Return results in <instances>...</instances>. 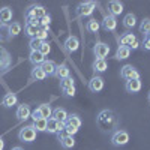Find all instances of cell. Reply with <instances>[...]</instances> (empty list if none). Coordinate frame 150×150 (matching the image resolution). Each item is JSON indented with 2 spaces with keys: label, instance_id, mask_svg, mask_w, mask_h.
<instances>
[{
  "label": "cell",
  "instance_id": "6da1fadb",
  "mask_svg": "<svg viewBox=\"0 0 150 150\" xmlns=\"http://www.w3.org/2000/svg\"><path fill=\"white\" fill-rule=\"evenodd\" d=\"M98 125H99V128H101L102 131L111 132V131H114L116 126H117V117H116V114L112 111L104 110V111H101L98 114Z\"/></svg>",
  "mask_w": 150,
  "mask_h": 150
},
{
  "label": "cell",
  "instance_id": "74e56055",
  "mask_svg": "<svg viewBox=\"0 0 150 150\" xmlns=\"http://www.w3.org/2000/svg\"><path fill=\"white\" fill-rule=\"evenodd\" d=\"M41 41H38L36 38H33V39H30V44H29V47H30V51H36V50H39V47H41Z\"/></svg>",
  "mask_w": 150,
  "mask_h": 150
},
{
  "label": "cell",
  "instance_id": "ee69618b",
  "mask_svg": "<svg viewBox=\"0 0 150 150\" xmlns=\"http://www.w3.org/2000/svg\"><path fill=\"white\" fill-rule=\"evenodd\" d=\"M12 150H24V149H21V147H12Z\"/></svg>",
  "mask_w": 150,
  "mask_h": 150
},
{
  "label": "cell",
  "instance_id": "2e32d148",
  "mask_svg": "<svg viewBox=\"0 0 150 150\" xmlns=\"http://www.w3.org/2000/svg\"><path fill=\"white\" fill-rule=\"evenodd\" d=\"M143 87V83L141 80H131V81H126V84H125V89H126L128 93H138L141 90Z\"/></svg>",
  "mask_w": 150,
  "mask_h": 150
},
{
  "label": "cell",
  "instance_id": "d4e9b609",
  "mask_svg": "<svg viewBox=\"0 0 150 150\" xmlns=\"http://www.w3.org/2000/svg\"><path fill=\"white\" fill-rule=\"evenodd\" d=\"M108 69V63H107V60L104 59H96L93 62V71L95 72H99V74H102Z\"/></svg>",
  "mask_w": 150,
  "mask_h": 150
},
{
  "label": "cell",
  "instance_id": "ffe728a7",
  "mask_svg": "<svg viewBox=\"0 0 150 150\" xmlns=\"http://www.w3.org/2000/svg\"><path fill=\"white\" fill-rule=\"evenodd\" d=\"M29 60L33 66H41L44 62H45V57L39 53V50H36V51H30L29 54Z\"/></svg>",
  "mask_w": 150,
  "mask_h": 150
},
{
  "label": "cell",
  "instance_id": "7c38bea8",
  "mask_svg": "<svg viewBox=\"0 0 150 150\" xmlns=\"http://www.w3.org/2000/svg\"><path fill=\"white\" fill-rule=\"evenodd\" d=\"M26 14H29V15L35 17L36 20H41L42 17H45V15H47V11H45V8H44V6H41V5H32V6L26 11Z\"/></svg>",
  "mask_w": 150,
  "mask_h": 150
},
{
  "label": "cell",
  "instance_id": "5bb4252c",
  "mask_svg": "<svg viewBox=\"0 0 150 150\" xmlns=\"http://www.w3.org/2000/svg\"><path fill=\"white\" fill-rule=\"evenodd\" d=\"M80 47V41L77 36H68V39L65 41V50L68 53H75Z\"/></svg>",
  "mask_w": 150,
  "mask_h": 150
},
{
  "label": "cell",
  "instance_id": "d6986e66",
  "mask_svg": "<svg viewBox=\"0 0 150 150\" xmlns=\"http://www.w3.org/2000/svg\"><path fill=\"white\" fill-rule=\"evenodd\" d=\"M54 77H57L59 80H65V78H69L71 77V71L68 68L66 63H60L57 65V69H56V75Z\"/></svg>",
  "mask_w": 150,
  "mask_h": 150
},
{
  "label": "cell",
  "instance_id": "836d02e7",
  "mask_svg": "<svg viewBox=\"0 0 150 150\" xmlns=\"http://www.w3.org/2000/svg\"><path fill=\"white\" fill-rule=\"evenodd\" d=\"M39 53L45 57V56H48L50 53H51V45H50V42L48 41H44L42 44H41V47H39Z\"/></svg>",
  "mask_w": 150,
  "mask_h": 150
},
{
  "label": "cell",
  "instance_id": "cb8c5ba5",
  "mask_svg": "<svg viewBox=\"0 0 150 150\" xmlns=\"http://www.w3.org/2000/svg\"><path fill=\"white\" fill-rule=\"evenodd\" d=\"M54 120H57V122H62V123H65V120L68 119V111L65 110V108H54L53 110V116H51Z\"/></svg>",
  "mask_w": 150,
  "mask_h": 150
},
{
  "label": "cell",
  "instance_id": "b9f144b4",
  "mask_svg": "<svg viewBox=\"0 0 150 150\" xmlns=\"http://www.w3.org/2000/svg\"><path fill=\"white\" fill-rule=\"evenodd\" d=\"M138 47H140V42H138V41H135V42H134V44H132V45H131L129 48H132V50H137Z\"/></svg>",
  "mask_w": 150,
  "mask_h": 150
},
{
  "label": "cell",
  "instance_id": "277c9868",
  "mask_svg": "<svg viewBox=\"0 0 150 150\" xmlns=\"http://www.w3.org/2000/svg\"><path fill=\"white\" fill-rule=\"evenodd\" d=\"M36 129L33 128V125H29V126H24L23 129H20L18 132V138L23 143H32L36 140Z\"/></svg>",
  "mask_w": 150,
  "mask_h": 150
},
{
  "label": "cell",
  "instance_id": "60d3db41",
  "mask_svg": "<svg viewBox=\"0 0 150 150\" xmlns=\"http://www.w3.org/2000/svg\"><path fill=\"white\" fill-rule=\"evenodd\" d=\"M141 47L146 50V51H150V41H149V39H144L143 44H141Z\"/></svg>",
  "mask_w": 150,
  "mask_h": 150
},
{
  "label": "cell",
  "instance_id": "7bdbcfd3",
  "mask_svg": "<svg viewBox=\"0 0 150 150\" xmlns=\"http://www.w3.org/2000/svg\"><path fill=\"white\" fill-rule=\"evenodd\" d=\"M5 149V141H3V138L0 137V150H3Z\"/></svg>",
  "mask_w": 150,
  "mask_h": 150
},
{
  "label": "cell",
  "instance_id": "4316f807",
  "mask_svg": "<svg viewBox=\"0 0 150 150\" xmlns=\"http://www.w3.org/2000/svg\"><path fill=\"white\" fill-rule=\"evenodd\" d=\"M135 41H137V38L134 33H125L120 36V45H123V47H131Z\"/></svg>",
  "mask_w": 150,
  "mask_h": 150
},
{
  "label": "cell",
  "instance_id": "e575fe53",
  "mask_svg": "<svg viewBox=\"0 0 150 150\" xmlns=\"http://www.w3.org/2000/svg\"><path fill=\"white\" fill-rule=\"evenodd\" d=\"M140 32L144 33V35L150 33V18H144V20L141 21V24H140Z\"/></svg>",
  "mask_w": 150,
  "mask_h": 150
},
{
  "label": "cell",
  "instance_id": "5b68a950",
  "mask_svg": "<svg viewBox=\"0 0 150 150\" xmlns=\"http://www.w3.org/2000/svg\"><path fill=\"white\" fill-rule=\"evenodd\" d=\"M120 77L126 81H131V80H138L140 78V72L137 71L132 65H125L122 69H120Z\"/></svg>",
  "mask_w": 150,
  "mask_h": 150
},
{
  "label": "cell",
  "instance_id": "ba28073f",
  "mask_svg": "<svg viewBox=\"0 0 150 150\" xmlns=\"http://www.w3.org/2000/svg\"><path fill=\"white\" fill-rule=\"evenodd\" d=\"M63 131H65V123L57 122L53 117L48 119V122H47V132H50V134H60Z\"/></svg>",
  "mask_w": 150,
  "mask_h": 150
},
{
  "label": "cell",
  "instance_id": "484cf974",
  "mask_svg": "<svg viewBox=\"0 0 150 150\" xmlns=\"http://www.w3.org/2000/svg\"><path fill=\"white\" fill-rule=\"evenodd\" d=\"M131 56V48L129 47H123V45H119L117 51H116V59L117 60H125Z\"/></svg>",
  "mask_w": 150,
  "mask_h": 150
},
{
  "label": "cell",
  "instance_id": "8d00e7d4",
  "mask_svg": "<svg viewBox=\"0 0 150 150\" xmlns=\"http://www.w3.org/2000/svg\"><path fill=\"white\" fill-rule=\"evenodd\" d=\"M50 24H51V17H50L48 14L39 20V27H42V29H47L48 30L50 29Z\"/></svg>",
  "mask_w": 150,
  "mask_h": 150
},
{
  "label": "cell",
  "instance_id": "1f68e13d",
  "mask_svg": "<svg viewBox=\"0 0 150 150\" xmlns=\"http://www.w3.org/2000/svg\"><path fill=\"white\" fill-rule=\"evenodd\" d=\"M24 30H26V35L30 36L32 39L36 36L38 30H39V26H33V24H26V27H24Z\"/></svg>",
  "mask_w": 150,
  "mask_h": 150
},
{
  "label": "cell",
  "instance_id": "d590c367",
  "mask_svg": "<svg viewBox=\"0 0 150 150\" xmlns=\"http://www.w3.org/2000/svg\"><path fill=\"white\" fill-rule=\"evenodd\" d=\"M36 39L38 41H41V42H44V41H47V38H48V30L47 29H42V27H39V30H38V33H36Z\"/></svg>",
  "mask_w": 150,
  "mask_h": 150
},
{
  "label": "cell",
  "instance_id": "f35d334b",
  "mask_svg": "<svg viewBox=\"0 0 150 150\" xmlns=\"http://www.w3.org/2000/svg\"><path fill=\"white\" fill-rule=\"evenodd\" d=\"M77 132H78V129H75V128H69V126H65V134H66V135L74 137Z\"/></svg>",
  "mask_w": 150,
  "mask_h": 150
},
{
  "label": "cell",
  "instance_id": "30bf717a",
  "mask_svg": "<svg viewBox=\"0 0 150 150\" xmlns=\"http://www.w3.org/2000/svg\"><path fill=\"white\" fill-rule=\"evenodd\" d=\"M32 116V110L27 104H21L18 105L17 111H15V117L20 120V122H24V120H27L29 117Z\"/></svg>",
  "mask_w": 150,
  "mask_h": 150
},
{
  "label": "cell",
  "instance_id": "603a6c76",
  "mask_svg": "<svg viewBox=\"0 0 150 150\" xmlns=\"http://www.w3.org/2000/svg\"><path fill=\"white\" fill-rule=\"evenodd\" d=\"M30 77H32L33 81H44L47 78V75H45V72L42 71L41 66H33V69L30 72Z\"/></svg>",
  "mask_w": 150,
  "mask_h": 150
},
{
  "label": "cell",
  "instance_id": "4fadbf2b",
  "mask_svg": "<svg viewBox=\"0 0 150 150\" xmlns=\"http://www.w3.org/2000/svg\"><path fill=\"white\" fill-rule=\"evenodd\" d=\"M12 17H14V12H12V9L9 6L0 8V24H2V26H5V24H8V23L11 24Z\"/></svg>",
  "mask_w": 150,
  "mask_h": 150
},
{
  "label": "cell",
  "instance_id": "83f0119b",
  "mask_svg": "<svg viewBox=\"0 0 150 150\" xmlns=\"http://www.w3.org/2000/svg\"><path fill=\"white\" fill-rule=\"evenodd\" d=\"M21 29H23V26L20 23H17V21H12L9 26H8V32H9V36L11 38H15V36H18L20 33H21Z\"/></svg>",
  "mask_w": 150,
  "mask_h": 150
},
{
  "label": "cell",
  "instance_id": "9a60e30c",
  "mask_svg": "<svg viewBox=\"0 0 150 150\" xmlns=\"http://www.w3.org/2000/svg\"><path fill=\"white\" fill-rule=\"evenodd\" d=\"M108 12H110V15H112V17L120 15L123 12V3L119 2V0H112V2L108 3Z\"/></svg>",
  "mask_w": 150,
  "mask_h": 150
},
{
  "label": "cell",
  "instance_id": "ab89813d",
  "mask_svg": "<svg viewBox=\"0 0 150 150\" xmlns=\"http://www.w3.org/2000/svg\"><path fill=\"white\" fill-rule=\"evenodd\" d=\"M75 92H77V90H75V86H74V87H71V89L65 90V92H63V95H65V96H68V98H72V96H75Z\"/></svg>",
  "mask_w": 150,
  "mask_h": 150
},
{
  "label": "cell",
  "instance_id": "7a4b0ae2",
  "mask_svg": "<svg viewBox=\"0 0 150 150\" xmlns=\"http://www.w3.org/2000/svg\"><path fill=\"white\" fill-rule=\"evenodd\" d=\"M51 116H53V108H51V105H50V104H41L35 111H32V116H30V117H32L33 122H35V120H39V119L48 120V119H51Z\"/></svg>",
  "mask_w": 150,
  "mask_h": 150
},
{
  "label": "cell",
  "instance_id": "3957f363",
  "mask_svg": "<svg viewBox=\"0 0 150 150\" xmlns=\"http://www.w3.org/2000/svg\"><path fill=\"white\" fill-rule=\"evenodd\" d=\"M111 143H112V146H116V147L126 146L129 143V134L126 131H123V129H117L111 135Z\"/></svg>",
  "mask_w": 150,
  "mask_h": 150
},
{
  "label": "cell",
  "instance_id": "d6a6232c",
  "mask_svg": "<svg viewBox=\"0 0 150 150\" xmlns=\"http://www.w3.org/2000/svg\"><path fill=\"white\" fill-rule=\"evenodd\" d=\"M75 84H74V78H65V80H60V89H62V92H65V90H68V89H71V87H74Z\"/></svg>",
  "mask_w": 150,
  "mask_h": 150
},
{
  "label": "cell",
  "instance_id": "44dd1931",
  "mask_svg": "<svg viewBox=\"0 0 150 150\" xmlns=\"http://www.w3.org/2000/svg\"><path fill=\"white\" fill-rule=\"evenodd\" d=\"M42 71L45 72V75H48V77H53V75H56V69H57V65L54 63L53 60H45L44 63L41 65Z\"/></svg>",
  "mask_w": 150,
  "mask_h": 150
},
{
  "label": "cell",
  "instance_id": "bcb514c9",
  "mask_svg": "<svg viewBox=\"0 0 150 150\" xmlns=\"http://www.w3.org/2000/svg\"><path fill=\"white\" fill-rule=\"evenodd\" d=\"M149 102H150V92H149Z\"/></svg>",
  "mask_w": 150,
  "mask_h": 150
},
{
  "label": "cell",
  "instance_id": "ac0fdd59",
  "mask_svg": "<svg viewBox=\"0 0 150 150\" xmlns=\"http://www.w3.org/2000/svg\"><path fill=\"white\" fill-rule=\"evenodd\" d=\"M81 119L78 114H68V119L65 120V126L69 128H75V129H80L81 128Z\"/></svg>",
  "mask_w": 150,
  "mask_h": 150
},
{
  "label": "cell",
  "instance_id": "7402d4cb",
  "mask_svg": "<svg viewBox=\"0 0 150 150\" xmlns=\"http://www.w3.org/2000/svg\"><path fill=\"white\" fill-rule=\"evenodd\" d=\"M17 102H18V98H17L15 93H6L2 99V105L6 107V108H11V107L17 105Z\"/></svg>",
  "mask_w": 150,
  "mask_h": 150
},
{
  "label": "cell",
  "instance_id": "f6af8a7d",
  "mask_svg": "<svg viewBox=\"0 0 150 150\" xmlns=\"http://www.w3.org/2000/svg\"><path fill=\"white\" fill-rule=\"evenodd\" d=\"M144 39H149V41H150V33H147V35H146V38H144Z\"/></svg>",
  "mask_w": 150,
  "mask_h": 150
},
{
  "label": "cell",
  "instance_id": "52a82bcc",
  "mask_svg": "<svg viewBox=\"0 0 150 150\" xmlns=\"http://www.w3.org/2000/svg\"><path fill=\"white\" fill-rule=\"evenodd\" d=\"M93 53H95V57L96 59H104L110 54V45L105 44V42H98L95 47H93Z\"/></svg>",
  "mask_w": 150,
  "mask_h": 150
},
{
  "label": "cell",
  "instance_id": "4dcf8cb0",
  "mask_svg": "<svg viewBox=\"0 0 150 150\" xmlns=\"http://www.w3.org/2000/svg\"><path fill=\"white\" fill-rule=\"evenodd\" d=\"M47 122L45 119H39L33 122V128L36 129V132H47Z\"/></svg>",
  "mask_w": 150,
  "mask_h": 150
},
{
  "label": "cell",
  "instance_id": "f1b7e54d",
  "mask_svg": "<svg viewBox=\"0 0 150 150\" xmlns=\"http://www.w3.org/2000/svg\"><path fill=\"white\" fill-rule=\"evenodd\" d=\"M123 26L126 27V29H134L135 26H137V17L132 14H126L125 15V18H123Z\"/></svg>",
  "mask_w": 150,
  "mask_h": 150
},
{
  "label": "cell",
  "instance_id": "8992f818",
  "mask_svg": "<svg viewBox=\"0 0 150 150\" xmlns=\"http://www.w3.org/2000/svg\"><path fill=\"white\" fill-rule=\"evenodd\" d=\"M95 8H96L95 2H83V3L78 5L77 12H78L80 17H90L95 12Z\"/></svg>",
  "mask_w": 150,
  "mask_h": 150
},
{
  "label": "cell",
  "instance_id": "e0dca14e",
  "mask_svg": "<svg viewBox=\"0 0 150 150\" xmlns=\"http://www.w3.org/2000/svg\"><path fill=\"white\" fill-rule=\"evenodd\" d=\"M59 135V141H60V146L63 147V149H72L75 146V140H74V137L71 135H66V134H57Z\"/></svg>",
  "mask_w": 150,
  "mask_h": 150
},
{
  "label": "cell",
  "instance_id": "8fae6325",
  "mask_svg": "<svg viewBox=\"0 0 150 150\" xmlns=\"http://www.w3.org/2000/svg\"><path fill=\"white\" fill-rule=\"evenodd\" d=\"M101 27L107 32H114L117 29V20L116 17H112V15H105L104 20H102V24H101Z\"/></svg>",
  "mask_w": 150,
  "mask_h": 150
},
{
  "label": "cell",
  "instance_id": "9c48e42d",
  "mask_svg": "<svg viewBox=\"0 0 150 150\" xmlns=\"http://www.w3.org/2000/svg\"><path fill=\"white\" fill-rule=\"evenodd\" d=\"M104 86H105L104 78L99 77V75H95V77L89 81V90L93 92V93H99V92L104 89Z\"/></svg>",
  "mask_w": 150,
  "mask_h": 150
},
{
  "label": "cell",
  "instance_id": "f546056e",
  "mask_svg": "<svg viewBox=\"0 0 150 150\" xmlns=\"http://www.w3.org/2000/svg\"><path fill=\"white\" fill-rule=\"evenodd\" d=\"M86 29H87V32H90V33H98V30L101 29V24H99L96 20L90 18L89 21H87V24H86Z\"/></svg>",
  "mask_w": 150,
  "mask_h": 150
}]
</instances>
